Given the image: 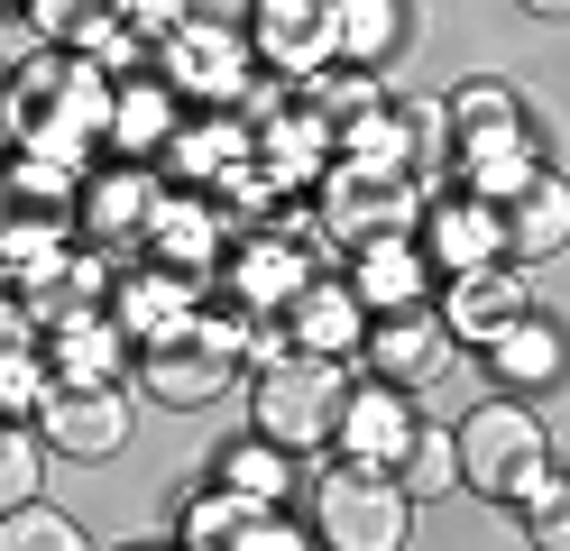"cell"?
<instances>
[{
    "instance_id": "1",
    "label": "cell",
    "mask_w": 570,
    "mask_h": 551,
    "mask_svg": "<svg viewBox=\"0 0 570 551\" xmlns=\"http://www.w3.org/2000/svg\"><path fill=\"white\" fill-rule=\"evenodd\" d=\"M10 83H19V147L28 157H56L83 175L92 147H111V73H101V56L38 47Z\"/></svg>"
},
{
    "instance_id": "35",
    "label": "cell",
    "mask_w": 570,
    "mask_h": 551,
    "mask_svg": "<svg viewBox=\"0 0 570 551\" xmlns=\"http://www.w3.org/2000/svg\"><path fill=\"white\" fill-rule=\"evenodd\" d=\"M56 395V367L38 341H19V350H0V423H38V404Z\"/></svg>"
},
{
    "instance_id": "32",
    "label": "cell",
    "mask_w": 570,
    "mask_h": 551,
    "mask_svg": "<svg viewBox=\"0 0 570 551\" xmlns=\"http://www.w3.org/2000/svg\"><path fill=\"white\" fill-rule=\"evenodd\" d=\"M47 432L38 423H0V514L28 505V496H47Z\"/></svg>"
},
{
    "instance_id": "9",
    "label": "cell",
    "mask_w": 570,
    "mask_h": 551,
    "mask_svg": "<svg viewBox=\"0 0 570 551\" xmlns=\"http://www.w3.org/2000/svg\"><path fill=\"white\" fill-rule=\"evenodd\" d=\"M38 432H47V451L56 460H120V441H129V386L120 377H56V395L38 404Z\"/></svg>"
},
{
    "instance_id": "8",
    "label": "cell",
    "mask_w": 570,
    "mask_h": 551,
    "mask_svg": "<svg viewBox=\"0 0 570 551\" xmlns=\"http://www.w3.org/2000/svg\"><path fill=\"white\" fill-rule=\"evenodd\" d=\"M157 73H166L185 101L239 110L248 83H258V47H248V28H203V19H185V28L157 47Z\"/></svg>"
},
{
    "instance_id": "27",
    "label": "cell",
    "mask_w": 570,
    "mask_h": 551,
    "mask_svg": "<svg viewBox=\"0 0 570 551\" xmlns=\"http://www.w3.org/2000/svg\"><path fill=\"white\" fill-rule=\"evenodd\" d=\"M10 10L28 19V37H38V47H83V56H92L111 28H129L120 0H10Z\"/></svg>"
},
{
    "instance_id": "10",
    "label": "cell",
    "mask_w": 570,
    "mask_h": 551,
    "mask_svg": "<svg viewBox=\"0 0 570 551\" xmlns=\"http://www.w3.org/2000/svg\"><path fill=\"white\" fill-rule=\"evenodd\" d=\"M304 285H313V239H285V220H276V230H248V239L222 257V294H230L248 322L285 313Z\"/></svg>"
},
{
    "instance_id": "2",
    "label": "cell",
    "mask_w": 570,
    "mask_h": 551,
    "mask_svg": "<svg viewBox=\"0 0 570 551\" xmlns=\"http://www.w3.org/2000/svg\"><path fill=\"white\" fill-rule=\"evenodd\" d=\"M248 377V313L239 304H194L185 322H166L157 341H138V386L175 414H203L212 395H230Z\"/></svg>"
},
{
    "instance_id": "4",
    "label": "cell",
    "mask_w": 570,
    "mask_h": 551,
    "mask_svg": "<svg viewBox=\"0 0 570 551\" xmlns=\"http://www.w3.org/2000/svg\"><path fill=\"white\" fill-rule=\"evenodd\" d=\"M451 441H460V488L488 496V505H515L533 478L552 469V432H543V414H533V395L470 404V414L451 423Z\"/></svg>"
},
{
    "instance_id": "11",
    "label": "cell",
    "mask_w": 570,
    "mask_h": 551,
    "mask_svg": "<svg viewBox=\"0 0 570 551\" xmlns=\"http://www.w3.org/2000/svg\"><path fill=\"white\" fill-rule=\"evenodd\" d=\"M423 257H433V276L451 267H488V257H507V211L470 184H442V194H423V220H414Z\"/></svg>"
},
{
    "instance_id": "22",
    "label": "cell",
    "mask_w": 570,
    "mask_h": 551,
    "mask_svg": "<svg viewBox=\"0 0 570 551\" xmlns=\"http://www.w3.org/2000/svg\"><path fill=\"white\" fill-rule=\"evenodd\" d=\"M350 285H360V304H368V313L433 304V257H423V239H414V230L368 239V248H350Z\"/></svg>"
},
{
    "instance_id": "19",
    "label": "cell",
    "mask_w": 570,
    "mask_h": 551,
    "mask_svg": "<svg viewBox=\"0 0 570 551\" xmlns=\"http://www.w3.org/2000/svg\"><path fill=\"white\" fill-rule=\"evenodd\" d=\"M194 304H203V276L157 267V257H138V267H120V276H111V322L129 331V350H138V341H157L166 322H185Z\"/></svg>"
},
{
    "instance_id": "33",
    "label": "cell",
    "mask_w": 570,
    "mask_h": 551,
    "mask_svg": "<svg viewBox=\"0 0 570 551\" xmlns=\"http://www.w3.org/2000/svg\"><path fill=\"white\" fill-rule=\"evenodd\" d=\"M83 542H92V533H83L65 505H47V496H28V505L0 514V551H83Z\"/></svg>"
},
{
    "instance_id": "24",
    "label": "cell",
    "mask_w": 570,
    "mask_h": 551,
    "mask_svg": "<svg viewBox=\"0 0 570 551\" xmlns=\"http://www.w3.org/2000/svg\"><path fill=\"white\" fill-rule=\"evenodd\" d=\"M157 267H185V276H222V203L212 194H166L157 230H148Z\"/></svg>"
},
{
    "instance_id": "29",
    "label": "cell",
    "mask_w": 570,
    "mask_h": 551,
    "mask_svg": "<svg viewBox=\"0 0 570 551\" xmlns=\"http://www.w3.org/2000/svg\"><path fill=\"white\" fill-rule=\"evenodd\" d=\"M295 101H304V110H323L332 129H350L360 110L386 101V83H377V65H341V56H332L323 73H304V83H295Z\"/></svg>"
},
{
    "instance_id": "18",
    "label": "cell",
    "mask_w": 570,
    "mask_h": 551,
    "mask_svg": "<svg viewBox=\"0 0 570 551\" xmlns=\"http://www.w3.org/2000/svg\"><path fill=\"white\" fill-rule=\"evenodd\" d=\"M276 322H285V341L313 350V358H360V341H368V304H360L350 276H313Z\"/></svg>"
},
{
    "instance_id": "6",
    "label": "cell",
    "mask_w": 570,
    "mask_h": 551,
    "mask_svg": "<svg viewBox=\"0 0 570 551\" xmlns=\"http://www.w3.org/2000/svg\"><path fill=\"white\" fill-rule=\"evenodd\" d=\"M157 211H166V166H148V157L83 166V184H75V239L101 257H129V248L148 257Z\"/></svg>"
},
{
    "instance_id": "21",
    "label": "cell",
    "mask_w": 570,
    "mask_h": 551,
    "mask_svg": "<svg viewBox=\"0 0 570 551\" xmlns=\"http://www.w3.org/2000/svg\"><path fill=\"white\" fill-rule=\"evenodd\" d=\"M175 120H185V92H175L157 65L111 83V157H148V166H157L166 138H175Z\"/></svg>"
},
{
    "instance_id": "23",
    "label": "cell",
    "mask_w": 570,
    "mask_h": 551,
    "mask_svg": "<svg viewBox=\"0 0 570 551\" xmlns=\"http://www.w3.org/2000/svg\"><path fill=\"white\" fill-rule=\"evenodd\" d=\"M497 211H507V257L515 267H543V257L570 248V175L561 166H543L524 194H507Z\"/></svg>"
},
{
    "instance_id": "5",
    "label": "cell",
    "mask_w": 570,
    "mask_h": 551,
    "mask_svg": "<svg viewBox=\"0 0 570 551\" xmlns=\"http://www.w3.org/2000/svg\"><path fill=\"white\" fill-rule=\"evenodd\" d=\"M313 542L323 551H405L414 542V496L396 488V469L341 460L313 488Z\"/></svg>"
},
{
    "instance_id": "26",
    "label": "cell",
    "mask_w": 570,
    "mask_h": 551,
    "mask_svg": "<svg viewBox=\"0 0 570 551\" xmlns=\"http://www.w3.org/2000/svg\"><path fill=\"white\" fill-rule=\"evenodd\" d=\"M414 37L405 0H332V56L341 65H386Z\"/></svg>"
},
{
    "instance_id": "15",
    "label": "cell",
    "mask_w": 570,
    "mask_h": 551,
    "mask_svg": "<svg viewBox=\"0 0 570 551\" xmlns=\"http://www.w3.org/2000/svg\"><path fill=\"white\" fill-rule=\"evenodd\" d=\"M414 386H386V377H368V386H350L341 395V423H332V451L341 460H360V469H396L405 460V441H414Z\"/></svg>"
},
{
    "instance_id": "16",
    "label": "cell",
    "mask_w": 570,
    "mask_h": 551,
    "mask_svg": "<svg viewBox=\"0 0 570 551\" xmlns=\"http://www.w3.org/2000/svg\"><path fill=\"white\" fill-rule=\"evenodd\" d=\"M248 47L285 83L323 73L332 65V0H248Z\"/></svg>"
},
{
    "instance_id": "37",
    "label": "cell",
    "mask_w": 570,
    "mask_h": 551,
    "mask_svg": "<svg viewBox=\"0 0 570 551\" xmlns=\"http://www.w3.org/2000/svg\"><path fill=\"white\" fill-rule=\"evenodd\" d=\"M120 19H129L138 37H148V47H166V37L185 28V0H120Z\"/></svg>"
},
{
    "instance_id": "30",
    "label": "cell",
    "mask_w": 570,
    "mask_h": 551,
    "mask_svg": "<svg viewBox=\"0 0 570 551\" xmlns=\"http://www.w3.org/2000/svg\"><path fill=\"white\" fill-rule=\"evenodd\" d=\"M396 488H405L414 505H442V496L460 488V441H451V423H414L405 460H396Z\"/></svg>"
},
{
    "instance_id": "14",
    "label": "cell",
    "mask_w": 570,
    "mask_h": 551,
    "mask_svg": "<svg viewBox=\"0 0 570 551\" xmlns=\"http://www.w3.org/2000/svg\"><path fill=\"white\" fill-rule=\"evenodd\" d=\"M479 358H488V377L507 395H552V386H570V322L543 313V304H524Z\"/></svg>"
},
{
    "instance_id": "17",
    "label": "cell",
    "mask_w": 570,
    "mask_h": 551,
    "mask_svg": "<svg viewBox=\"0 0 570 551\" xmlns=\"http://www.w3.org/2000/svg\"><path fill=\"white\" fill-rule=\"evenodd\" d=\"M258 157V129H248V110H212V120H175L166 138V175L185 184V194H222V184Z\"/></svg>"
},
{
    "instance_id": "12",
    "label": "cell",
    "mask_w": 570,
    "mask_h": 551,
    "mask_svg": "<svg viewBox=\"0 0 570 551\" xmlns=\"http://www.w3.org/2000/svg\"><path fill=\"white\" fill-rule=\"evenodd\" d=\"M524 304H533L524 267H515V257H488V267H451V276H442V304H433V313H442V331H451L460 350H488Z\"/></svg>"
},
{
    "instance_id": "20",
    "label": "cell",
    "mask_w": 570,
    "mask_h": 551,
    "mask_svg": "<svg viewBox=\"0 0 570 551\" xmlns=\"http://www.w3.org/2000/svg\"><path fill=\"white\" fill-rule=\"evenodd\" d=\"M543 166H552V157H543V129H470V138H460V157H451V184L507 203V194H524Z\"/></svg>"
},
{
    "instance_id": "36",
    "label": "cell",
    "mask_w": 570,
    "mask_h": 551,
    "mask_svg": "<svg viewBox=\"0 0 570 551\" xmlns=\"http://www.w3.org/2000/svg\"><path fill=\"white\" fill-rule=\"evenodd\" d=\"M515 514H524V542L533 551H570V469H543L515 496Z\"/></svg>"
},
{
    "instance_id": "25",
    "label": "cell",
    "mask_w": 570,
    "mask_h": 551,
    "mask_svg": "<svg viewBox=\"0 0 570 551\" xmlns=\"http://www.w3.org/2000/svg\"><path fill=\"white\" fill-rule=\"evenodd\" d=\"M47 367L56 377H129L138 350H129V331L111 313H75V322L47 331Z\"/></svg>"
},
{
    "instance_id": "41",
    "label": "cell",
    "mask_w": 570,
    "mask_h": 551,
    "mask_svg": "<svg viewBox=\"0 0 570 551\" xmlns=\"http://www.w3.org/2000/svg\"><path fill=\"white\" fill-rule=\"evenodd\" d=\"M524 19H552V28H570V0H515Z\"/></svg>"
},
{
    "instance_id": "31",
    "label": "cell",
    "mask_w": 570,
    "mask_h": 551,
    "mask_svg": "<svg viewBox=\"0 0 570 551\" xmlns=\"http://www.w3.org/2000/svg\"><path fill=\"white\" fill-rule=\"evenodd\" d=\"M442 110H451V129H460V138H470V129H533L524 92H515V83H497V73H470V83H460Z\"/></svg>"
},
{
    "instance_id": "38",
    "label": "cell",
    "mask_w": 570,
    "mask_h": 551,
    "mask_svg": "<svg viewBox=\"0 0 570 551\" xmlns=\"http://www.w3.org/2000/svg\"><path fill=\"white\" fill-rule=\"evenodd\" d=\"M19 341H38V313H28L19 294L0 285V350H19Z\"/></svg>"
},
{
    "instance_id": "40",
    "label": "cell",
    "mask_w": 570,
    "mask_h": 551,
    "mask_svg": "<svg viewBox=\"0 0 570 551\" xmlns=\"http://www.w3.org/2000/svg\"><path fill=\"white\" fill-rule=\"evenodd\" d=\"M10 147H19V83L0 73V157H10Z\"/></svg>"
},
{
    "instance_id": "3",
    "label": "cell",
    "mask_w": 570,
    "mask_h": 551,
    "mask_svg": "<svg viewBox=\"0 0 570 551\" xmlns=\"http://www.w3.org/2000/svg\"><path fill=\"white\" fill-rule=\"evenodd\" d=\"M341 395H350V358H313V350H285L267 367H248V432H267L276 451H332V423H341Z\"/></svg>"
},
{
    "instance_id": "39",
    "label": "cell",
    "mask_w": 570,
    "mask_h": 551,
    "mask_svg": "<svg viewBox=\"0 0 570 551\" xmlns=\"http://www.w3.org/2000/svg\"><path fill=\"white\" fill-rule=\"evenodd\" d=\"M185 19H203V28H248V0H185Z\"/></svg>"
},
{
    "instance_id": "34",
    "label": "cell",
    "mask_w": 570,
    "mask_h": 551,
    "mask_svg": "<svg viewBox=\"0 0 570 551\" xmlns=\"http://www.w3.org/2000/svg\"><path fill=\"white\" fill-rule=\"evenodd\" d=\"M248 505H258V496H239V488H222V478H212V488H194L185 505H175V542H230L239 524H248Z\"/></svg>"
},
{
    "instance_id": "13",
    "label": "cell",
    "mask_w": 570,
    "mask_h": 551,
    "mask_svg": "<svg viewBox=\"0 0 570 551\" xmlns=\"http://www.w3.org/2000/svg\"><path fill=\"white\" fill-rule=\"evenodd\" d=\"M451 331L433 304H396V313H368V341H360V367L386 386H433L442 367H451Z\"/></svg>"
},
{
    "instance_id": "28",
    "label": "cell",
    "mask_w": 570,
    "mask_h": 551,
    "mask_svg": "<svg viewBox=\"0 0 570 551\" xmlns=\"http://www.w3.org/2000/svg\"><path fill=\"white\" fill-rule=\"evenodd\" d=\"M212 478L239 488V496H258V505H285L295 496V451H276L267 432H248V441H230V451H212Z\"/></svg>"
},
{
    "instance_id": "7",
    "label": "cell",
    "mask_w": 570,
    "mask_h": 551,
    "mask_svg": "<svg viewBox=\"0 0 570 551\" xmlns=\"http://www.w3.org/2000/svg\"><path fill=\"white\" fill-rule=\"evenodd\" d=\"M313 194H323V230H332L341 248L396 239V230L423 220V184H414L405 166H350V157H332V175L313 184Z\"/></svg>"
}]
</instances>
